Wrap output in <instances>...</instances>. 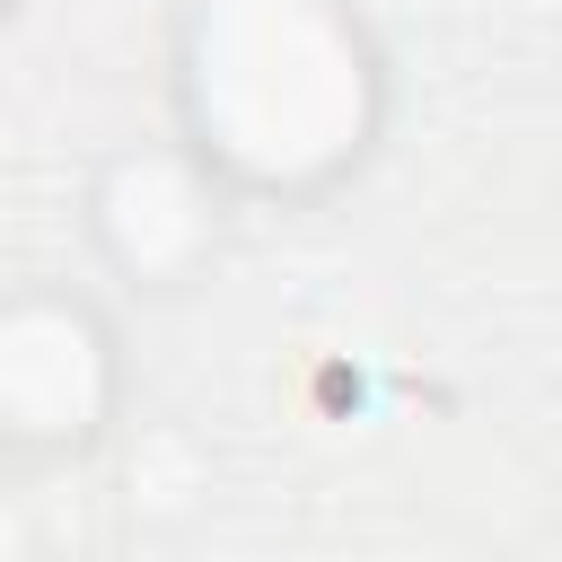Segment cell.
<instances>
[{"label":"cell","instance_id":"cell-2","mask_svg":"<svg viewBox=\"0 0 562 562\" xmlns=\"http://www.w3.org/2000/svg\"><path fill=\"white\" fill-rule=\"evenodd\" d=\"M105 404V342L70 307H18L0 316V422L61 439L88 430Z\"/></svg>","mask_w":562,"mask_h":562},{"label":"cell","instance_id":"cell-1","mask_svg":"<svg viewBox=\"0 0 562 562\" xmlns=\"http://www.w3.org/2000/svg\"><path fill=\"white\" fill-rule=\"evenodd\" d=\"M193 123L263 184L325 176L369 132V53L334 0H202Z\"/></svg>","mask_w":562,"mask_h":562},{"label":"cell","instance_id":"cell-3","mask_svg":"<svg viewBox=\"0 0 562 562\" xmlns=\"http://www.w3.org/2000/svg\"><path fill=\"white\" fill-rule=\"evenodd\" d=\"M105 220H114V246H123L140 272L176 263V255L202 237V220H193V184H184L167 158L123 167V176H114V193H105Z\"/></svg>","mask_w":562,"mask_h":562}]
</instances>
